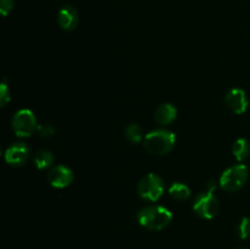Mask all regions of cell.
Listing matches in <instances>:
<instances>
[{
    "label": "cell",
    "instance_id": "cell-1",
    "mask_svg": "<svg viewBox=\"0 0 250 249\" xmlns=\"http://www.w3.org/2000/svg\"><path fill=\"white\" fill-rule=\"evenodd\" d=\"M139 225L149 231H161L166 228L172 221V212L164 207L151 205L143 208L138 212Z\"/></svg>",
    "mask_w": 250,
    "mask_h": 249
},
{
    "label": "cell",
    "instance_id": "cell-2",
    "mask_svg": "<svg viewBox=\"0 0 250 249\" xmlns=\"http://www.w3.org/2000/svg\"><path fill=\"white\" fill-rule=\"evenodd\" d=\"M144 148L153 155H165L176 145V134L168 129H155L144 137Z\"/></svg>",
    "mask_w": 250,
    "mask_h": 249
},
{
    "label": "cell",
    "instance_id": "cell-3",
    "mask_svg": "<svg viewBox=\"0 0 250 249\" xmlns=\"http://www.w3.org/2000/svg\"><path fill=\"white\" fill-rule=\"evenodd\" d=\"M215 183H209V190L207 192H202L200 194L197 195L193 204V210L195 214L199 217L205 220L214 219L217 215L220 209V204L217 198L215 197Z\"/></svg>",
    "mask_w": 250,
    "mask_h": 249
},
{
    "label": "cell",
    "instance_id": "cell-4",
    "mask_svg": "<svg viewBox=\"0 0 250 249\" xmlns=\"http://www.w3.org/2000/svg\"><path fill=\"white\" fill-rule=\"evenodd\" d=\"M249 170L246 165L239 164L224 171L220 177V187L226 192H237L247 183Z\"/></svg>",
    "mask_w": 250,
    "mask_h": 249
},
{
    "label": "cell",
    "instance_id": "cell-5",
    "mask_svg": "<svg viewBox=\"0 0 250 249\" xmlns=\"http://www.w3.org/2000/svg\"><path fill=\"white\" fill-rule=\"evenodd\" d=\"M138 194L142 199L148 202H158L165 192V185L160 176L146 173L138 183Z\"/></svg>",
    "mask_w": 250,
    "mask_h": 249
},
{
    "label": "cell",
    "instance_id": "cell-6",
    "mask_svg": "<svg viewBox=\"0 0 250 249\" xmlns=\"http://www.w3.org/2000/svg\"><path fill=\"white\" fill-rule=\"evenodd\" d=\"M12 129L20 138L32 136L37 129V120L33 112L28 109H21L14 115L11 121Z\"/></svg>",
    "mask_w": 250,
    "mask_h": 249
},
{
    "label": "cell",
    "instance_id": "cell-7",
    "mask_svg": "<svg viewBox=\"0 0 250 249\" xmlns=\"http://www.w3.org/2000/svg\"><path fill=\"white\" fill-rule=\"evenodd\" d=\"M31 149L26 143H14L5 151V161L10 166H23L29 159Z\"/></svg>",
    "mask_w": 250,
    "mask_h": 249
},
{
    "label": "cell",
    "instance_id": "cell-8",
    "mask_svg": "<svg viewBox=\"0 0 250 249\" xmlns=\"http://www.w3.org/2000/svg\"><path fill=\"white\" fill-rule=\"evenodd\" d=\"M48 181L54 188L63 189L72 183L73 172L70 167L65 165L54 166L48 172Z\"/></svg>",
    "mask_w": 250,
    "mask_h": 249
},
{
    "label": "cell",
    "instance_id": "cell-9",
    "mask_svg": "<svg viewBox=\"0 0 250 249\" xmlns=\"http://www.w3.org/2000/svg\"><path fill=\"white\" fill-rule=\"evenodd\" d=\"M226 104L232 112L237 115H242L248 109V98L246 92L241 88H232L226 95Z\"/></svg>",
    "mask_w": 250,
    "mask_h": 249
},
{
    "label": "cell",
    "instance_id": "cell-10",
    "mask_svg": "<svg viewBox=\"0 0 250 249\" xmlns=\"http://www.w3.org/2000/svg\"><path fill=\"white\" fill-rule=\"evenodd\" d=\"M80 22V16H78L77 10L71 5H66L59 10L58 14V23L63 31L71 32L76 29Z\"/></svg>",
    "mask_w": 250,
    "mask_h": 249
},
{
    "label": "cell",
    "instance_id": "cell-11",
    "mask_svg": "<svg viewBox=\"0 0 250 249\" xmlns=\"http://www.w3.org/2000/svg\"><path fill=\"white\" fill-rule=\"evenodd\" d=\"M176 117H177V109H176L175 105L170 104V103L161 104L155 111V120L161 126L172 124Z\"/></svg>",
    "mask_w": 250,
    "mask_h": 249
},
{
    "label": "cell",
    "instance_id": "cell-12",
    "mask_svg": "<svg viewBox=\"0 0 250 249\" xmlns=\"http://www.w3.org/2000/svg\"><path fill=\"white\" fill-rule=\"evenodd\" d=\"M232 153L238 161L246 160L250 154V143L244 138L237 139L232 145Z\"/></svg>",
    "mask_w": 250,
    "mask_h": 249
},
{
    "label": "cell",
    "instance_id": "cell-13",
    "mask_svg": "<svg viewBox=\"0 0 250 249\" xmlns=\"http://www.w3.org/2000/svg\"><path fill=\"white\" fill-rule=\"evenodd\" d=\"M54 164V155L51 151L42 149L34 155V165L39 170H46Z\"/></svg>",
    "mask_w": 250,
    "mask_h": 249
},
{
    "label": "cell",
    "instance_id": "cell-14",
    "mask_svg": "<svg viewBox=\"0 0 250 249\" xmlns=\"http://www.w3.org/2000/svg\"><path fill=\"white\" fill-rule=\"evenodd\" d=\"M168 193L176 200H186L190 197V189L187 185L181 182H175L168 188Z\"/></svg>",
    "mask_w": 250,
    "mask_h": 249
},
{
    "label": "cell",
    "instance_id": "cell-15",
    "mask_svg": "<svg viewBox=\"0 0 250 249\" xmlns=\"http://www.w3.org/2000/svg\"><path fill=\"white\" fill-rule=\"evenodd\" d=\"M125 136L128 139L131 143L138 144L141 143L142 139H143V131H142L141 126L137 124H131L126 127L125 129Z\"/></svg>",
    "mask_w": 250,
    "mask_h": 249
},
{
    "label": "cell",
    "instance_id": "cell-16",
    "mask_svg": "<svg viewBox=\"0 0 250 249\" xmlns=\"http://www.w3.org/2000/svg\"><path fill=\"white\" fill-rule=\"evenodd\" d=\"M36 132L38 133V136L41 137V138L48 139L51 138V137L55 134V128L49 124H39L38 126H37Z\"/></svg>",
    "mask_w": 250,
    "mask_h": 249
},
{
    "label": "cell",
    "instance_id": "cell-17",
    "mask_svg": "<svg viewBox=\"0 0 250 249\" xmlns=\"http://www.w3.org/2000/svg\"><path fill=\"white\" fill-rule=\"evenodd\" d=\"M238 234L241 239H247L250 237V219L243 217L238 225Z\"/></svg>",
    "mask_w": 250,
    "mask_h": 249
},
{
    "label": "cell",
    "instance_id": "cell-18",
    "mask_svg": "<svg viewBox=\"0 0 250 249\" xmlns=\"http://www.w3.org/2000/svg\"><path fill=\"white\" fill-rule=\"evenodd\" d=\"M11 97H10V89L5 82L1 83V89H0V106H6L7 103L10 102Z\"/></svg>",
    "mask_w": 250,
    "mask_h": 249
},
{
    "label": "cell",
    "instance_id": "cell-19",
    "mask_svg": "<svg viewBox=\"0 0 250 249\" xmlns=\"http://www.w3.org/2000/svg\"><path fill=\"white\" fill-rule=\"evenodd\" d=\"M15 0H0V12L2 16H7L14 10Z\"/></svg>",
    "mask_w": 250,
    "mask_h": 249
}]
</instances>
